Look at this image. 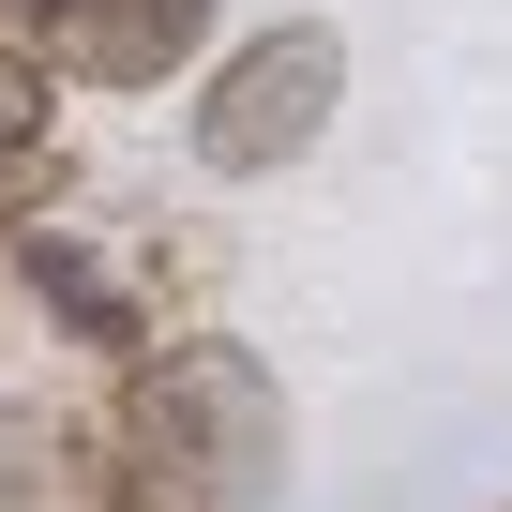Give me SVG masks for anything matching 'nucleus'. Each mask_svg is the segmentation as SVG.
I'll use <instances>...</instances> for the list:
<instances>
[{"label":"nucleus","instance_id":"1","mask_svg":"<svg viewBox=\"0 0 512 512\" xmlns=\"http://www.w3.org/2000/svg\"><path fill=\"white\" fill-rule=\"evenodd\" d=\"M106 452H121L136 512H256L287 482V377L226 332H166V347L121 362Z\"/></svg>","mask_w":512,"mask_h":512},{"label":"nucleus","instance_id":"2","mask_svg":"<svg viewBox=\"0 0 512 512\" xmlns=\"http://www.w3.org/2000/svg\"><path fill=\"white\" fill-rule=\"evenodd\" d=\"M332 106H347V31L332 16H287V31L226 46V76L196 91V166L211 181H272V166H302L332 136Z\"/></svg>","mask_w":512,"mask_h":512},{"label":"nucleus","instance_id":"3","mask_svg":"<svg viewBox=\"0 0 512 512\" xmlns=\"http://www.w3.org/2000/svg\"><path fill=\"white\" fill-rule=\"evenodd\" d=\"M31 76H76V91H166L196 46H211V0H31L16 16Z\"/></svg>","mask_w":512,"mask_h":512},{"label":"nucleus","instance_id":"4","mask_svg":"<svg viewBox=\"0 0 512 512\" xmlns=\"http://www.w3.org/2000/svg\"><path fill=\"white\" fill-rule=\"evenodd\" d=\"M0 287H16V302H31L46 332H61V347H106V362L166 347V302H151V272H136V256H106L91 226H31Z\"/></svg>","mask_w":512,"mask_h":512},{"label":"nucleus","instance_id":"5","mask_svg":"<svg viewBox=\"0 0 512 512\" xmlns=\"http://www.w3.org/2000/svg\"><path fill=\"white\" fill-rule=\"evenodd\" d=\"M0 512H121V452H106V422L16 392V407H0Z\"/></svg>","mask_w":512,"mask_h":512},{"label":"nucleus","instance_id":"6","mask_svg":"<svg viewBox=\"0 0 512 512\" xmlns=\"http://www.w3.org/2000/svg\"><path fill=\"white\" fill-rule=\"evenodd\" d=\"M31 196H61V151H46V76L0 46V226H16Z\"/></svg>","mask_w":512,"mask_h":512},{"label":"nucleus","instance_id":"7","mask_svg":"<svg viewBox=\"0 0 512 512\" xmlns=\"http://www.w3.org/2000/svg\"><path fill=\"white\" fill-rule=\"evenodd\" d=\"M121 512H136V497H121Z\"/></svg>","mask_w":512,"mask_h":512}]
</instances>
